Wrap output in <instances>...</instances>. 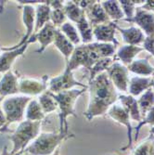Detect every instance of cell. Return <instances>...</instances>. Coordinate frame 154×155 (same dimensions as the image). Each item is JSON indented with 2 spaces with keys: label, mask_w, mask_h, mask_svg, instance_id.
I'll return each mask as SVG.
<instances>
[{
  "label": "cell",
  "mask_w": 154,
  "mask_h": 155,
  "mask_svg": "<svg viewBox=\"0 0 154 155\" xmlns=\"http://www.w3.org/2000/svg\"><path fill=\"white\" fill-rule=\"evenodd\" d=\"M89 102L87 110L84 112L87 121L102 116L118 100V94L113 84L106 72L88 82Z\"/></svg>",
  "instance_id": "obj_1"
},
{
  "label": "cell",
  "mask_w": 154,
  "mask_h": 155,
  "mask_svg": "<svg viewBox=\"0 0 154 155\" xmlns=\"http://www.w3.org/2000/svg\"><path fill=\"white\" fill-rule=\"evenodd\" d=\"M86 88L82 89H71L68 91H63L58 94L51 93L52 97L59 107V119H60V130L59 132L62 135L69 136L68 133V122L67 118L69 116L77 117L75 114V102L77 98L86 92Z\"/></svg>",
  "instance_id": "obj_2"
},
{
  "label": "cell",
  "mask_w": 154,
  "mask_h": 155,
  "mask_svg": "<svg viewBox=\"0 0 154 155\" xmlns=\"http://www.w3.org/2000/svg\"><path fill=\"white\" fill-rule=\"evenodd\" d=\"M41 124L42 122H32L28 120L21 122L17 129L8 137V139L13 144L10 155H21L24 150L40 134Z\"/></svg>",
  "instance_id": "obj_3"
},
{
  "label": "cell",
  "mask_w": 154,
  "mask_h": 155,
  "mask_svg": "<svg viewBox=\"0 0 154 155\" xmlns=\"http://www.w3.org/2000/svg\"><path fill=\"white\" fill-rule=\"evenodd\" d=\"M73 137L74 135L65 136L60 132L40 133L23 152L31 155H52L64 140Z\"/></svg>",
  "instance_id": "obj_4"
},
{
  "label": "cell",
  "mask_w": 154,
  "mask_h": 155,
  "mask_svg": "<svg viewBox=\"0 0 154 155\" xmlns=\"http://www.w3.org/2000/svg\"><path fill=\"white\" fill-rule=\"evenodd\" d=\"M31 97L27 96H10L6 97L2 102V110L6 117V124L0 130L4 132L7 127L14 123H21L25 119V110L27 105L31 101Z\"/></svg>",
  "instance_id": "obj_5"
},
{
  "label": "cell",
  "mask_w": 154,
  "mask_h": 155,
  "mask_svg": "<svg viewBox=\"0 0 154 155\" xmlns=\"http://www.w3.org/2000/svg\"><path fill=\"white\" fill-rule=\"evenodd\" d=\"M99 60H100V57L96 48L95 43L83 44L75 47L71 58L66 62V66L72 72L79 67H85L90 71L92 66Z\"/></svg>",
  "instance_id": "obj_6"
},
{
  "label": "cell",
  "mask_w": 154,
  "mask_h": 155,
  "mask_svg": "<svg viewBox=\"0 0 154 155\" xmlns=\"http://www.w3.org/2000/svg\"><path fill=\"white\" fill-rule=\"evenodd\" d=\"M77 87L88 89V86H86L85 84H82L79 81H77L74 78L73 72L66 66L63 74L56 77L50 78L48 80V89L49 92L53 94H58L63 91L74 89V87Z\"/></svg>",
  "instance_id": "obj_7"
},
{
  "label": "cell",
  "mask_w": 154,
  "mask_h": 155,
  "mask_svg": "<svg viewBox=\"0 0 154 155\" xmlns=\"http://www.w3.org/2000/svg\"><path fill=\"white\" fill-rule=\"evenodd\" d=\"M106 73L115 88H117L119 91L128 93L130 78L126 66H124L119 61H114L107 69Z\"/></svg>",
  "instance_id": "obj_8"
},
{
  "label": "cell",
  "mask_w": 154,
  "mask_h": 155,
  "mask_svg": "<svg viewBox=\"0 0 154 155\" xmlns=\"http://www.w3.org/2000/svg\"><path fill=\"white\" fill-rule=\"evenodd\" d=\"M48 75H44L41 79L21 77L19 79V92L23 96H40L48 90Z\"/></svg>",
  "instance_id": "obj_9"
},
{
  "label": "cell",
  "mask_w": 154,
  "mask_h": 155,
  "mask_svg": "<svg viewBox=\"0 0 154 155\" xmlns=\"http://www.w3.org/2000/svg\"><path fill=\"white\" fill-rule=\"evenodd\" d=\"M56 30H57V28H56L51 22H48L42 28L41 30L34 34L32 37L28 40V43L31 44V43H34V42H38L40 47L36 50V52L40 54L43 53L50 44H53Z\"/></svg>",
  "instance_id": "obj_10"
},
{
  "label": "cell",
  "mask_w": 154,
  "mask_h": 155,
  "mask_svg": "<svg viewBox=\"0 0 154 155\" xmlns=\"http://www.w3.org/2000/svg\"><path fill=\"white\" fill-rule=\"evenodd\" d=\"M128 22L136 23L147 36H154V12L136 7L134 18Z\"/></svg>",
  "instance_id": "obj_11"
},
{
  "label": "cell",
  "mask_w": 154,
  "mask_h": 155,
  "mask_svg": "<svg viewBox=\"0 0 154 155\" xmlns=\"http://www.w3.org/2000/svg\"><path fill=\"white\" fill-rule=\"evenodd\" d=\"M28 46H29V43L27 42V43H25L24 45L19 48L16 47H13L11 48H3V52L0 55V73L5 74L10 71L14 61H16V59H18L19 57H21V56L24 54Z\"/></svg>",
  "instance_id": "obj_12"
},
{
  "label": "cell",
  "mask_w": 154,
  "mask_h": 155,
  "mask_svg": "<svg viewBox=\"0 0 154 155\" xmlns=\"http://www.w3.org/2000/svg\"><path fill=\"white\" fill-rule=\"evenodd\" d=\"M107 112H108V115L113 120H114L115 122H117V123H119V124H123L124 126H126L128 139H129V144L124 149L131 148L132 145H133V139H132L133 128H132V125H131V123H130V116L128 114V112L123 108V106L117 105V104H113L109 109V110ZM124 149H123V150H124Z\"/></svg>",
  "instance_id": "obj_13"
},
{
  "label": "cell",
  "mask_w": 154,
  "mask_h": 155,
  "mask_svg": "<svg viewBox=\"0 0 154 155\" xmlns=\"http://www.w3.org/2000/svg\"><path fill=\"white\" fill-rule=\"evenodd\" d=\"M116 25L117 24L113 21L97 25L93 28V36L99 43H110L117 47L119 42L115 38Z\"/></svg>",
  "instance_id": "obj_14"
},
{
  "label": "cell",
  "mask_w": 154,
  "mask_h": 155,
  "mask_svg": "<svg viewBox=\"0 0 154 155\" xmlns=\"http://www.w3.org/2000/svg\"><path fill=\"white\" fill-rule=\"evenodd\" d=\"M22 22L26 28V33L21 42L16 45V48H19L25 43H27L32 35L34 34L35 27V8L34 5H23L22 7Z\"/></svg>",
  "instance_id": "obj_15"
},
{
  "label": "cell",
  "mask_w": 154,
  "mask_h": 155,
  "mask_svg": "<svg viewBox=\"0 0 154 155\" xmlns=\"http://www.w3.org/2000/svg\"><path fill=\"white\" fill-rule=\"evenodd\" d=\"M85 14L92 28L111 21L102 8L101 3L99 1H94V3L85 10Z\"/></svg>",
  "instance_id": "obj_16"
},
{
  "label": "cell",
  "mask_w": 154,
  "mask_h": 155,
  "mask_svg": "<svg viewBox=\"0 0 154 155\" xmlns=\"http://www.w3.org/2000/svg\"><path fill=\"white\" fill-rule=\"evenodd\" d=\"M19 93V77L11 70L4 74L0 80V96L8 97Z\"/></svg>",
  "instance_id": "obj_17"
},
{
  "label": "cell",
  "mask_w": 154,
  "mask_h": 155,
  "mask_svg": "<svg viewBox=\"0 0 154 155\" xmlns=\"http://www.w3.org/2000/svg\"><path fill=\"white\" fill-rule=\"evenodd\" d=\"M116 29L120 31L121 35H123V42L126 45L139 46L143 44L146 39L144 33L137 27L132 26L130 28H127V29H124V28H121L116 25Z\"/></svg>",
  "instance_id": "obj_18"
},
{
  "label": "cell",
  "mask_w": 154,
  "mask_h": 155,
  "mask_svg": "<svg viewBox=\"0 0 154 155\" xmlns=\"http://www.w3.org/2000/svg\"><path fill=\"white\" fill-rule=\"evenodd\" d=\"M154 81V76L149 77H139L135 76L130 78L129 86H128V93L133 96L136 97L139 96L144 91H147L149 88L152 87Z\"/></svg>",
  "instance_id": "obj_19"
},
{
  "label": "cell",
  "mask_w": 154,
  "mask_h": 155,
  "mask_svg": "<svg viewBox=\"0 0 154 155\" xmlns=\"http://www.w3.org/2000/svg\"><path fill=\"white\" fill-rule=\"evenodd\" d=\"M118 97L123 108L128 112L130 118L134 121L140 123L143 118L140 114V110H139L137 101L135 98V97L131 95H120Z\"/></svg>",
  "instance_id": "obj_20"
},
{
  "label": "cell",
  "mask_w": 154,
  "mask_h": 155,
  "mask_svg": "<svg viewBox=\"0 0 154 155\" xmlns=\"http://www.w3.org/2000/svg\"><path fill=\"white\" fill-rule=\"evenodd\" d=\"M48 4L51 8L50 22L56 28L60 29V28L66 22V20H67L65 11H64V1L53 0V1H48Z\"/></svg>",
  "instance_id": "obj_21"
},
{
  "label": "cell",
  "mask_w": 154,
  "mask_h": 155,
  "mask_svg": "<svg viewBox=\"0 0 154 155\" xmlns=\"http://www.w3.org/2000/svg\"><path fill=\"white\" fill-rule=\"evenodd\" d=\"M53 44L58 48V50L64 56L66 62H67L69 59L71 58L73 52L74 51L75 46L72 44V42L70 41L58 28L55 32V38H54Z\"/></svg>",
  "instance_id": "obj_22"
},
{
  "label": "cell",
  "mask_w": 154,
  "mask_h": 155,
  "mask_svg": "<svg viewBox=\"0 0 154 155\" xmlns=\"http://www.w3.org/2000/svg\"><path fill=\"white\" fill-rule=\"evenodd\" d=\"M50 13L51 8L48 1L37 4L35 7V27L34 34L41 30L47 23L50 22Z\"/></svg>",
  "instance_id": "obj_23"
},
{
  "label": "cell",
  "mask_w": 154,
  "mask_h": 155,
  "mask_svg": "<svg viewBox=\"0 0 154 155\" xmlns=\"http://www.w3.org/2000/svg\"><path fill=\"white\" fill-rule=\"evenodd\" d=\"M144 48L138 46H130V45H124L119 48L116 54V58L122 61V64L124 66H128L134 61L136 55L143 51ZM114 58V59H116Z\"/></svg>",
  "instance_id": "obj_24"
},
{
  "label": "cell",
  "mask_w": 154,
  "mask_h": 155,
  "mask_svg": "<svg viewBox=\"0 0 154 155\" xmlns=\"http://www.w3.org/2000/svg\"><path fill=\"white\" fill-rule=\"evenodd\" d=\"M127 69L128 72L141 76L149 77L151 74H154V67L150 65L148 59L135 60L131 64L127 66Z\"/></svg>",
  "instance_id": "obj_25"
},
{
  "label": "cell",
  "mask_w": 154,
  "mask_h": 155,
  "mask_svg": "<svg viewBox=\"0 0 154 155\" xmlns=\"http://www.w3.org/2000/svg\"><path fill=\"white\" fill-rule=\"evenodd\" d=\"M46 117V114L42 110L37 100H31L25 110V120L32 122H42Z\"/></svg>",
  "instance_id": "obj_26"
},
{
  "label": "cell",
  "mask_w": 154,
  "mask_h": 155,
  "mask_svg": "<svg viewBox=\"0 0 154 155\" xmlns=\"http://www.w3.org/2000/svg\"><path fill=\"white\" fill-rule=\"evenodd\" d=\"M101 6L111 21L124 19V14L121 8L119 1H113V0L102 1Z\"/></svg>",
  "instance_id": "obj_27"
},
{
  "label": "cell",
  "mask_w": 154,
  "mask_h": 155,
  "mask_svg": "<svg viewBox=\"0 0 154 155\" xmlns=\"http://www.w3.org/2000/svg\"><path fill=\"white\" fill-rule=\"evenodd\" d=\"M76 28L79 32L81 40L84 44H90L92 43V39H93V28L89 24L86 14L85 16H83L80 21L76 23Z\"/></svg>",
  "instance_id": "obj_28"
},
{
  "label": "cell",
  "mask_w": 154,
  "mask_h": 155,
  "mask_svg": "<svg viewBox=\"0 0 154 155\" xmlns=\"http://www.w3.org/2000/svg\"><path fill=\"white\" fill-rule=\"evenodd\" d=\"M64 11L66 17L74 23H77L83 16H85V10H83L75 1H66L64 3Z\"/></svg>",
  "instance_id": "obj_29"
},
{
  "label": "cell",
  "mask_w": 154,
  "mask_h": 155,
  "mask_svg": "<svg viewBox=\"0 0 154 155\" xmlns=\"http://www.w3.org/2000/svg\"><path fill=\"white\" fill-rule=\"evenodd\" d=\"M37 101H38L42 110H43V111L46 114H51V112L59 110L58 103L56 102V101L54 100V97H52L51 93L48 90H47L43 94L38 96Z\"/></svg>",
  "instance_id": "obj_30"
},
{
  "label": "cell",
  "mask_w": 154,
  "mask_h": 155,
  "mask_svg": "<svg viewBox=\"0 0 154 155\" xmlns=\"http://www.w3.org/2000/svg\"><path fill=\"white\" fill-rule=\"evenodd\" d=\"M139 110H140V114L143 116L147 114V112L154 107V92L152 88H149L141 97L137 101Z\"/></svg>",
  "instance_id": "obj_31"
},
{
  "label": "cell",
  "mask_w": 154,
  "mask_h": 155,
  "mask_svg": "<svg viewBox=\"0 0 154 155\" xmlns=\"http://www.w3.org/2000/svg\"><path fill=\"white\" fill-rule=\"evenodd\" d=\"M60 30L61 33L72 42V44L74 46H79L80 43L82 42L79 32L77 30V28L70 21H66L61 28Z\"/></svg>",
  "instance_id": "obj_32"
},
{
  "label": "cell",
  "mask_w": 154,
  "mask_h": 155,
  "mask_svg": "<svg viewBox=\"0 0 154 155\" xmlns=\"http://www.w3.org/2000/svg\"><path fill=\"white\" fill-rule=\"evenodd\" d=\"M114 58H104L97 61L90 69V74H89V79L88 82L92 81L94 78H96L99 74L104 73L107 71V69L114 62Z\"/></svg>",
  "instance_id": "obj_33"
},
{
  "label": "cell",
  "mask_w": 154,
  "mask_h": 155,
  "mask_svg": "<svg viewBox=\"0 0 154 155\" xmlns=\"http://www.w3.org/2000/svg\"><path fill=\"white\" fill-rule=\"evenodd\" d=\"M119 4L125 17L123 20H125L126 21L132 20L135 16L136 8L137 7L136 4L135 3V0H120Z\"/></svg>",
  "instance_id": "obj_34"
},
{
  "label": "cell",
  "mask_w": 154,
  "mask_h": 155,
  "mask_svg": "<svg viewBox=\"0 0 154 155\" xmlns=\"http://www.w3.org/2000/svg\"><path fill=\"white\" fill-rule=\"evenodd\" d=\"M134 155H154V138L141 143L136 149Z\"/></svg>",
  "instance_id": "obj_35"
},
{
  "label": "cell",
  "mask_w": 154,
  "mask_h": 155,
  "mask_svg": "<svg viewBox=\"0 0 154 155\" xmlns=\"http://www.w3.org/2000/svg\"><path fill=\"white\" fill-rule=\"evenodd\" d=\"M145 124L154 125V107L151 108L147 112V114L144 116V119H142V121L138 124L137 127H136V140H137V137H138V134H139V131H140L141 127Z\"/></svg>",
  "instance_id": "obj_36"
},
{
  "label": "cell",
  "mask_w": 154,
  "mask_h": 155,
  "mask_svg": "<svg viewBox=\"0 0 154 155\" xmlns=\"http://www.w3.org/2000/svg\"><path fill=\"white\" fill-rule=\"evenodd\" d=\"M142 48L154 57V36H146Z\"/></svg>",
  "instance_id": "obj_37"
},
{
  "label": "cell",
  "mask_w": 154,
  "mask_h": 155,
  "mask_svg": "<svg viewBox=\"0 0 154 155\" xmlns=\"http://www.w3.org/2000/svg\"><path fill=\"white\" fill-rule=\"evenodd\" d=\"M140 8L142 9L154 12V0H148V1H145V3Z\"/></svg>",
  "instance_id": "obj_38"
},
{
  "label": "cell",
  "mask_w": 154,
  "mask_h": 155,
  "mask_svg": "<svg viewBox=\"0 0 154 155\" xmlns=\"http://www.w3.org/2000/svg\"><path fill=\"white\" fill-rule=\"evenodd\" d=\"M6 124V117H5V114L2 110V108L0 107V130H1Z\"/></svg>",
  "instance_id": "obj_39"
},
{
  "label": "cell",
  "mask_w": 154,
  "mask_h": 155,
  "mask_svg": "<svg viewBox=\"0 0 154 155\" xmlns=\"http://www.w3.org/2000/svg\"><path fill=\"white\" fill-rule=\"evenodd\" d=\"M1 155H10V152L8 151V146L7 145H5L4 146V148H3V151H2V154Z\"/></svg>",
  "instance_id": "obj_40"
},
{
  "label": "cell",
  "mask_w": 154,
  "mask_h": 155,
  "mask_svg": "<svg viewBox=\"0 0 154 155\" xmlns=\"http://www.w3.org/2000/svg\"><path fill=\"white\" fill-rule=\"evenodd\" d=\"M52 155H61V146H60L57 150H55V152H54Z\"/></svg>",
  "instance_id": "obj_41"
},
{
  "label": "cell",
  "mask_w": 154,
  "mask_h": 155,
  "mask_svg": "<svg viewBox=\"0 0 154 155\" xmlns=\"http://www.w3.org/2000/svg\"><path fill=\"white\" fill-rule=\"evenodd\" d=\"M3 100H4V97H2L1 96H0V103L3 102Z\"/></svg>",
  "instance_id": "obj_42"
},
{
  "label": "cell",
  "mask_w": 154,
  "mask_h": 155,
  "mask_svg": "<svg viewBox=\"0 0 154 155\" xmlns=\"http://www.w3.org/2000/svg\"><path fill=\"white\" fill-rule=\"evenodd\" d=\"M150 133H151L152 135H154V127H153V128H152V129L150 130Z\"/></svg>",
  "instance_id": "obj_43"
},
{
  "label": "cell",
  "mask_w": 154,
  "mask_h": 155,
  "mask_svg": "<svg viewBox=\"0 0 154 155\" xmlns=\"http://www.w3.org/2000/svg\"><path fill=\"white\" fill-rule=\"evenodd\" d=\"M2 52H3V48H0V55H1Z\"/></svg>",
  "instance_id": "obj_44"
},
{
  "label": "cell",
  "mask_w": 154,
  "mask_h": 155,
  "mask_svg": "<svg viewBox=\"0 0 154 155\" xmlns=\"http://www.w3.org/2000/svg\"><path fill=\"white\" fill-rule=\"evenodd\" d=\"M151 88H152V90H153V92H154V81H153V84H152V87H151Z\"/></svg>",
  "instance_id": "obj_45"
}]
</instances>
